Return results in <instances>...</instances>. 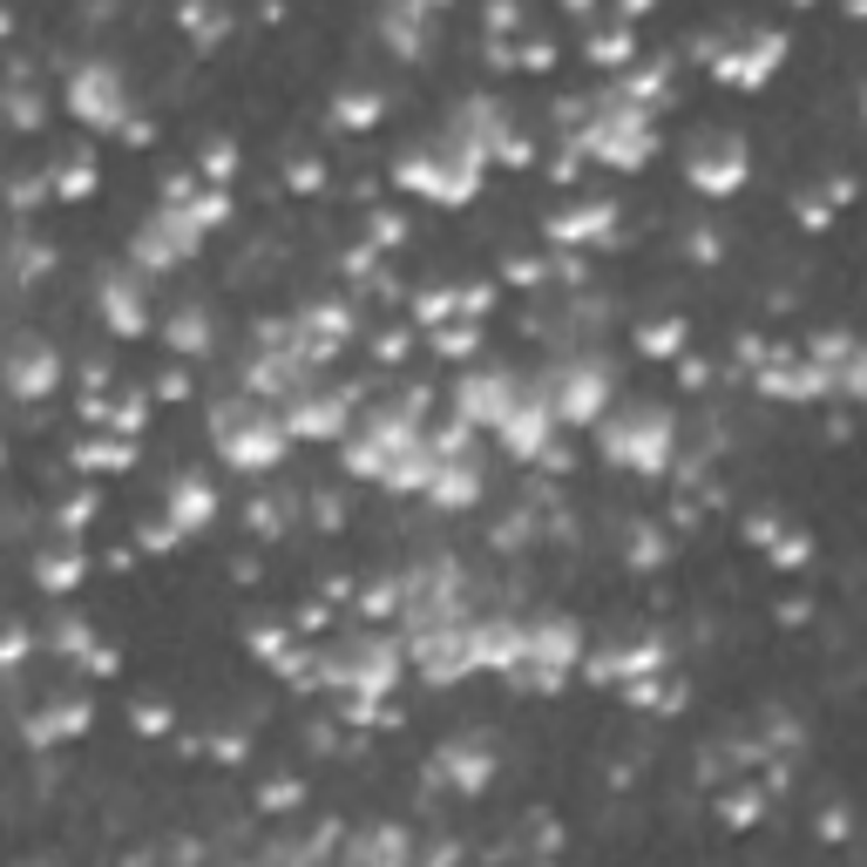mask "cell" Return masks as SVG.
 <instances>
[{"label": "cell", "mask_w": 867, "mask_h": 867, "mask_svg": "<svg viewBox=\"0 0 867 867\" xmlns=\"http://www.w3.org/2000/svg\"><path fill=\"white\" fill-rule=\"evenodd\" d=\"M596 400H603V373H590V367H583V373H563V413L583 420Z\"/></svg>", "instance_id": "5b68a950"}, {"label": "cell", "mask_w": 867, "mask_h": 867, "mask_svg": "<svg viewBox=\"0 0 867 867\" xmlns=\"http://www.w3.org/2000/svg\"><path fill=\"white\" fill-rule=\"evenodd\" d=\"M217 448H224L231 461L257 468V461L279 455V427H272V413H257V407H224V413H217Z\"/></svg>", "instance_id": "6da1fadb"}, {"label": "cell", "mask_w": 867, "mask_h": 867, "mask_svg": "<svg viewBox=\"0 0 867 867\" xmlns=\"http://www.w3.org/2000/svg\"><path fill=\"white\" fill-rule=\"evenodd\" d=\"M611 448L617 461H631V468H657L664 461V448H671V420L664 413H651V407H637V413H624L617 427H611Z\"/></svg>", "instance_id": "7a4b0ae2"}, {"label": "cell", "mask_w": 867, "mask_h": 867, "mask_svg": "<svg viewBox=\"0 0 867 867\" xmlns=\"http://www.w3.org/2000/svg\"><path fill=\"white\" fill-rule=\"evenodd\" d=\"M691 177L712 184V191H732L739 184V149L732 143H691Z\"/></svg>", "instance_id": "277c9868"}, {"label": "cell", "mask_w": 867, "mask_h": 867, "mask_svg": "<svg viewBox=\"0 0 867 867\" xmlns=\"http://www.w3.org/2000/svg\"><path fill=\"white\" fill-rule=\"evenodd\" d=\"M14 387H21V393H41V387H55V353L28 345V353L14 360Z\"/></svg>", "instance_id": "8992f818"}, {"label": "cell", "mask_w": 867, "mask_h": 867, "mask_svg": "<svg viewBox=\"0 0 867 867\" xmlns=\"http://www.w3.org/2000/svg\"><path fill=\"white\" fill-rule=\"evenodd\" d=\"M21 657V631H0V664H14Z\"/></svg>", "instance_id": "9c48e42d"}, {"label": "cell", "mask_w": 867, "mask_h": 867, "mask_svg": "<svg viewBox=\"0 0 867 867\" xmlns=\"http://www.w3.org/2000/svg\"><path fill=\"white\" fill-rule=\"evenodd\" d=\"M603 217H611V204H583V211H569V224H556L563 237H583V231H603Z\"/></svg>", "instance_id": "ba28073f"}, {"label": "cell", "mask_w": 867, "mask_h": 867, "mask_svg": "<svg viewBox=\"0 0 867 867\" xmlns=\"http://www.w3.org/2000/svg\"><path fill=\"white\" fill-rule=\"evenodd\" d=\"M75 109L89 116V123H116L123 116V81L109 68H81L75 75Z\"/></svg>", "instance_id": "3957f363"}, {"label": "cell", "mask_w": 867, "mask_h": 867, "mask_svg": "<svg viewBox=\"0 0 867 867\" xmlns=\"http://www.w3.org/2000/svg\"><path fill=\"white\" fill-rule=\"evenodd\" d=\"M177 523H197V515H211V495H204V481H177Z\"/></svg>", "instance_id": "52a82bcc"}]
</instances>
